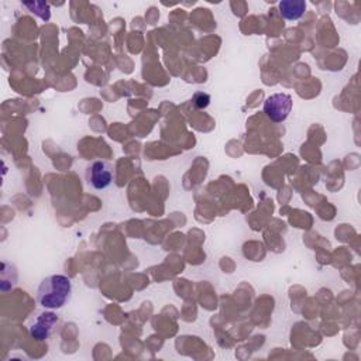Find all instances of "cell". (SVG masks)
<instances>
[{"instance_id":"6da1fadb","label":"cell","mask_w":361,"mask_h":361,"mask_svg":"<svg viewBox=\"0 0 361 361\" xmlns=\"http://www.w3.org/2000/svg\"><path fill=\"white\" fill-rule=\"evenodd\" d=\"M72 296V282L67 275L56 274L44 278L37 290V302L45 307L56 311L64 307Z\"/></svg>"},{"instance_id":"7a4b0ae2","label":"cell","mask_w":361,"mask_h":361,"mask_svg":"<svg viewBox=\"0 0 361 361\" xmlns=\"http://www.w3.org/2000/svg\"><path fill=\"white\" fill-rule=\"evenodd\" d=\"M86 183L96 191L108 189L115 180V167L109 161H93L85 171Z\"/></svg>"},{"instance_id":"3957f363","label":"cell","mask_w":361,"mask_h":361,"mask_svg":"<svg viewBox=\"0 0 361 361\" xmlns=\"http://www.w3.org/2000/svg\"><path fill=\"white\" fill-rule=\"evenodd\" d=\"M292 97L288 93H274L264 100V113L274 123L286 121L292 110Z\"/></svg>"},{"instance_id":"277c9868","label":"cell","mask_w":361,"mask_h":361,"mask_svg":"<svg viewBox=\"0 0 361 361\" xmlns=\"http://www.w3.org/2000/svg\"><path fill=\"white\" fill-rule=\"evenodd\" d=\"M60 318L53 312H43L40 314L33 323L30 325V333L36 340H47L49 334L53 333L54 327L58 325Z\"/></svg>"},{"instance_id":"5b68a950","label":"cell","mask_w":361,"mask_h":361,"mask_svg":"<svg viewBox=\"0 0 361 361\" xmlns=\"http://www.w3.org/2000/svg\"><path fill=\"white\" fill-rule=\"evenodd\" d=\"M305 12L306 3L303 0H282L279 2V13L286 20H298L305 14Z\"/></svg>"},{"instance_id":"8992f818","label":"cell","mask_w":361,"mask_h":361,"mask_svg":"<svg viewBox=\"0 0 361 361\" xmlns=\"http://www.w3.org/2000/svg\"><path fill=\"white\" fill-rule=\"evenodd\" d=\"M23 6L27 8L32 13L37 14L43 20H49V17H51L49 5L45 2H23Z\"/></svg>"},{"instance_id":"52a82bcc","label":"cell","mask_w":361,"mask_h":361,"mask_svg":"<svg viewBox=\"0 0 361 361\" xmlns=\"http://www.w3.org/2000/svg\"><path fill=\"white\" fill-rule=\"evenodd\" d=\"M194 97V102H195V105L199 108V109H205V108H208L209 105V102H211V96L209 95H206V93H196Z\"/></svg>"}]
</instances>
